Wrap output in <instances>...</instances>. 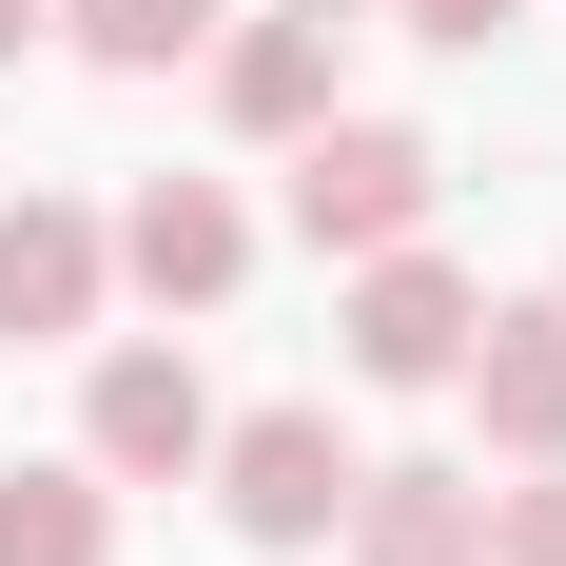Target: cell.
Returning <instances> with one entry per match:
<instances>
[{
    "label": "cell",
    "mask_w": 566,
    "mask_h": 566,
    "mask_svg": "<svg viewBox=\"0 0 566 566\" xmlns=\"http://www.w3.org/2000/svg\"><path fill=\"white\" fill-rule=\"evenodd\" d=\"M469 566H566V469H527V489H489V547Z\"/></svg>",
    "instance_id": "cell-12"
},
{
    "label": "cell",
    "mask_w": 566,
    "mask_h": 566,
    "mask_svg": "<svg viewBox=\"0 0 566 566\" xmlns=\"http://www.w3.org/2000/svg\"><path fill=\"white\" fill-rule=\"evenodd\" d=\"M333 547L352 566H469V547H489V469H430V450H410V469H352Z\"/></svg>",
    "instance_id": "cell-8"
},
{
    "label": "cell",
    "mask_w": 566,
    "mask_h": 566,
    "mask_svg": "<svg viewBox=\"0 0 566 566\" xmlns=\"http://www.w3.org/2000/svg\"><path fill=\"white\" fill-rule=\"evenodd\" d=\"M391 20H410V40H450V59H469V40H509L527 0H391Z\"/></svg>",
    "instance_id": "cell-13"
},
{
    "label": "cell",
    "mask_w": 566,
    "mask_h": 566,
    "mask_svg": "<svg viewBox=\"0 0 566 566\" xmlns=\"http://www.w3.org/2000/svg\"><path fill=\"white\" fill-rule=\"evenodd\" d=\"M0 566H117L98 469H0Z\"/></svg>",
    "instance_id": "cell-10"
},
{
    "label": "cell",
    "mask_w": 566,
    "mask_h": 566,
    "mask_svg": "<svg viewBox=\"0 0 566 566\" xmlns=\"http://www.w3.org/2000/svg\"><path fill=\"white\" fill-rule=\"evenodd\" d=\"M98 254L157 313H216L234 274H254V216H234V176H137V216H98Z\"/></svg>",
    "instance_id": "cell-6"
},
{
    "label": "cell",
    "mask_w": 566,
    "mask_h": 566,
    "mask_svg": "<svg viewBox=\"0 0 566 566\" xmlns=\"http://www.w3.org/2000/svg\"><path fill=\"white\" fill-rule=\"evenodd\" d=\"M216 117L234 137H313V117H333V20H216Z\"/></svg>",
    "instance_id": "cell-9"
},
{
    "label": "cell",
    "mask_w": 566,
    "mask_h": 566,
    "mask_svg": "<svg viewBox=\"0 0 566 566\" xmlns=\"http://www.w3.org/2000/svg\"><path fill=\"white\" fill-rule=\"evenodd\" d=\"M469 313H489V293H469L430 234H391V254H352V313H333V333H352V371H371V391H450Z\"/></svg>",
    "instance_id": "cell-4"
},
{
    "label": "cell",
    "mask_w": 566,
    "mask_h": 566,
    "mask_svg": "<svg viewBox=\"0 0 566 566\" xmlns=\"http://www.w3.org/2000/svg\"><path fill=\"white\" fill-rule=\"evenodd\" d=\"M293 157V234H313V254H391V234H430V137H410V117H313V137H274Z\"/></svg>",
    "instance_id": "cell-1"
},
{
    "label": "cell",
    "mask_w": 566,
    "mask_h": 566,
    "mask_svg": "<svg viewBox=\"0 0 566 566\" xmlns=\"http://www.w3.org/2000/svg\"><path fill=\"white\" fill-rule=\"evenodd\" d=\"M293 20H352V0H293Z\"/></svg>",
    "instance_id": "cell-15"
},
{
    "label": "cell",
    "mask_w": 566,
    "mask_h": 566,
    "mask_svg": "<svg viewBox=\"0 0 566 566\" xmlns=\"http://www.w3.org/2000/svg\"><path fill=\"white\" fill-rule=\"evenodd\" d=\"M196 469H216V509H234V547H333V509H352V469H371V450H352L333 410L293 391V410H234V430H216Z\"/></svg>",
    "instance_id": "cell-2"
},
{
    "label": "cell",
    "mask_w": 566,
    "mask_h": 566,
    "mask_svg": "<svg viewBox=\"0 0 566 566\" xmlns=\"http://www.w3.org/2000/svg\"><path fill=\"white\" fill-rule=\"evenodd\" d=\"M98 293H117V254H98V216H78V196H0V352L98 333Z\"/></svg>",
    "instance_id": "cell-7"
},
{
    "label": "cell",
    "mask_w": 566,
    "mask_h": 566,
    "mask_svg": "<svg viewBox=\"0 0 566 566\" xmlns=\"http://www.w3.org/2000/svg\"><path fill=\"white\" fill-rule=\"evenodd\" d=\"M196 450H216V391H196V352L117 333V352H98V391H78V469H98V489H196Z\"/></svg>",
    "instance_id": "cell-3"
},
{
    "label": "cell",
    "mask_w": 566,
    "mask_h": 566,
    "mask_svg": "<svg viewBox=\"0 0 566 566\" xmlns=\"http://www.w3.org/2000/svg\"><path fill=\"white\" fill-rule=\"evenodd\" d=\"M20 40H59V0H0V78H20Z\"/></svg>",
    "instance_id": "cell-14"
},
{
    "label": "cell",
    "mask_w": 566,
    "mask_h": 566,
    "mask_svg": "<svg viewBox=\"0 0 566 566\" xmlns=\"http://www.w3.org/2000/svg\"><path fill=\"white\" fill-rule=\"evenodd\" d=\"M450 391L489 410V450L509 469H566V293H489L450 352Z\"/></svg>",
    "instance_id": "cell-5"
},
{
    "label": "cell",
    "mask_w": 566,
    "mask_h": 566,
    "mask_svg": "<svg viewBox=\"0 0 566 566\" xmlns=\"http://www.w3.org/2000/svg\"><path fill=\"white\" fill-rule=\"evenodd\" d=\"M216 20H234V0H59V40L98 59V78H176Z\"/></svg>",
    "instance_id": "cell-11"
}]
</instances>
